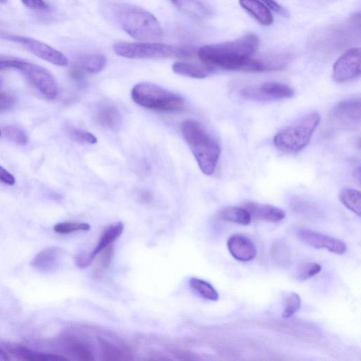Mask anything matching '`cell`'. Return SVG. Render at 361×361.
Returning <instances> with one entry per match:
<instances>
[{"label": "cell", "mask_w": 361, "mask_h": 361, "mask_svg": "<svg viewBox=\"0 0 361 361\" xmlns=\"http://www.w3.org/2000/svg\"><path fill=\"white\" fill-rule=\"evenodd\" d=\"M291 209L299 213L307 214L312 212V207L310 203L300 197H293L290 201Z\"/></svg>", "instance_id": "d6a6232c"}, {"label": "cell", "mask_w": 361, "mask_h": 361, "mask_svg": "<svg viewBox=\"0 0 361 361\" xmlns=\"http://www.w3.org/2000/svg\"><path fill=\"white\" fill-rule=\"evenodd\" d=\"M0 37L20 44L37 57L52 64L59 66H66L68 64V60L63 53L37 39L1 32Z\"/></svg>", "instance_id": "9c48e42d"}, {"label": "cell", "mask_w": 361, "mask_h": 361, "mask_svg": "<svg viewBox=\"0 0 361 361\" xmlns=\"http://www.w3.org/2000/svg\"><path fill=\"white\" fill-rule=\"evenodd\" d=\"M182 134L200 170L207 176L216 168L220 147L216 141L195 120H185L180 126Z\"/></svg>", "instance_id": "7a4b0ae2"}, {"label": "cell", "mask_w": 361, "mask_h": 361, "mask_svg": "<svg viewBox=\"0 0 361 361\" xmlns=\"http://www.w3.org/2000/svg\"><path fill=\"white\" fill-rule=\"evenodd\" d=\"M16 59L13 56L0 55V70L12 68Z\"/></svg>", "instance_id": "ab89813d"}, {"label": "cell", "mask_w": 361, "mask_h": 361, "mask_svg": "<svg viewBox=\"0 0 361 361\" xmlns=\"http://www.w3.org/2000/svg\"><path fill=\"white\" fill-rule=\"evenodd\" d=\"M240 94L242 97L251 101L270 102L290 98L294 95V90L284 83L268 82L243 87Z\"/></svg>", "instance_id": "30bf717a"}, {"label": "cell", "mask_w": 361, "mask_h": 361, "mask_svg": "<svg viewBox=\"0 0 361 361\" xmlns=\"http://www.w3.org/2000/svg\"><path fill=\"white\" fill-rule=\"evenodd\" d=\"M219 217L226 221L241 224L248 225L251 221V216L244 207H228L222 209L219 214Z\"/></svg>", "instance_id": "603a6c76"}, {"label": "cell", "mask_w": 361, "mask_h": 361, "mask_svg": "<svg viewBox=\"0 0 361 361\" xmlns=\"http://www.w3.org/2000/svg\"><path fill=\"white\" fill-rule=\"evenodd\" d=\"M243 207L251 217L258 220L278 222L283 220L286 216V212L282 209L267 204L248 202L243 204Z\"/></svg>", "instance_id": "2e32d148"}, {"label": "cell", "mask_w": 361, "mask_h": 361, "mask_svg": "<svg viewBox=\"0 0 361 361\" xmlns=\"http://www.w3.org/2000/svg\"><path fill=\"white\" fill-rule=\"evenodd\" d=\"M124 225L118 221L107 227L101 235L97 245L90 252L91 257L94 259L103 250L112 245L123 233Z\"/></svg>", "instance_id": "ac0fdd59"}, {"label": "cell", "mask_w": 361, "mask_h": 361, "mask_svg": "<svg viewBox=\"0 0 361 361\" xmlns=\"http://www.w3.org/2000/svg\"><path fill=\"white\" fill-rule=\"evenodd\" d=\"M113 50L119 56L134 59L190 57L195 52L190 47L157 42H118L114 44Z\"/></svg>", "instance_id": "8992f818"}, {"label": "cell", "mask_w": 361, "mask_h": 361, "mask_svg": "<svg viewBox=\"0 0 361 361\" xmlns=\"http://www.w3.org/2000/svg\"><path fill=\"white\" fill-rule=\"evenodd\" d=\"M322 270V267L317 262L305 263L297 269L295 277L300 281H305L318 274Z\"/></svg>", "instance_id": "f1b7e54d"}, {"label": "cell", "mask_w": 361, "mask_h": 361, "mask_svg": "<svg viewBox=\"0 0 361 361\" xmlns=\"http://www.w3.org/2000/svg\"><path fill=\"white\" fill-rule=\"evenodd\" d=\"M106 63V57L101 54H90L82 56L76 64L85 74L97 73L102 71Z\"/></svg>", "instance_id": "44dd1931"}, {"label": "cell", "mask_w": 361, "mask_h": 361, "mask_svg": "<svg viewBox=\"0 0 361 361\" xmlns=\"http://www.w3.org/2000/svg\"><path fill=\"white\" fill-rule=\"evenodd\" d=\"M66 350L68 355L80 360H91L93 359L90 350L80 343H72L69 344Z\"/></svg>", "instance_id": "f546056e"}, {"label": "cell", "mask_w": 361, "mask_h": 361, "mask_svg": "<svg viewBox=\"0 0 361 361\" xmlns=\"http://www.w3.org/2000/svg\"><path fill=\"white\" fill-rule=\"evenodd\" d=\"M21 1L27 8L33 11H45L49 8L44 0H21Z\"/></svg>", "instance_id": "8d00e7d4"}, {"label": "cell", "mask_w": 361, "mask_h": 361, "mask_svg": "<svg viewBox=\"0 0 361 361\" xmlns=\"http://www.w3.org/2000/svg\"><path fill=\"white\" fill-rule=\"evenodd\" d=\"M297 236L310 246L317 249H326L337 255H343L347 250V245L343 241L310 229L299 230Z\"/></svg>", "instance_id": "7c38bea8"}, {"label": "cell", "mask_w": 361, "mask_h": 361, "mask_svg": "<svg viewBox=\"0 0 361 361\" xmlns=\"http://www.w3.org/2000/svg\"><path fill=\"white\" fill-rule=\"evenodd\" d=\"M339 200L349 210L360 216L361 195L360 191L353 188H344L339 193Z\"/></svg>", "instance_id": "cb8c5ba5"}, {"label": "cell", "mask_w": 361, "mask_h": 361, "mask_svg": "<svg viewBox=\"0 0 361 361\" xmlns=\"http://www.w3.org/2000/svg\"><path fill=\"white\" fill-rule=\"evenodd\" d=\"M91 226L85 222L66 221L60 222L54 225V231L61 235H67L77 231H87Z\"/></svg>", "instance_id": "4316f807"}, {"label": "cell", "mask_w": 361, "mask_h": 361, "mask_svg": "<svg viewBox=\"0 0 361 361\" xmlns=\"http://www.w3.org/2000/svg\"><path fill=\"white\" fill-rule=\"evenodd\" d=\"M301 298L296 293H290L286 299L282 317L285 319L293 316L300 307Z\"/></svg>", "instance_id": "4dcf8cb0"}, {"label": "cell", "mask_w": 361, "mask_h": 361, "mask_svg": "<svg viewBox=\"0 0 361 361\" xmlns=\"http://www.w3.org/2000/svg\"><path fill=\"white\" fill-rule=\"evenodd\" d=\"M259 44L257 35L247 34L232 41L204 45L197 54L200 61L212 70L247 72L250 59Z\"/></svg>", "instance_id": "6da1fadb"}, {"label": "cell", "mask_w": 361, "mask_h": 361, "mask_svg": "<svg viewBox=\"0 0 361 361\" xmlns=\"http://www.w3.org/2000/svg\"><path fill=\"white\" fill-rule=\"evenodd\" d=\"M180 11L195 19H201L209 14L207 8L198 0H171Z\"/></svg>", "instance_id": "7402d4cb"}, {"label": "cell", "mask_w": 361, "mask_h": 361, "mask_svg": "<svg viewBox=\"0 0 361 361\" xmlns=\"http://www.w3.org/2000/svg\"><path fill=\"white\" fill-rule=\"evenodd\" d=\"M240 6L252 16L259 23L269 26L274 21L269 8L259 0H239Z\"/></svg>", "instance_id": "e0dca14e"}, {"label": "cell", "mask_w": 361, "mask_h": 361, "mask_svg": "<svg viewBox=\"0 0 361 361\" xmlns=\"http://www.w3.org/2000/svg\"><path fill=\"white\" fill-rule=\"evenodd\" d=\"M262 1L264 4L267 5V8L271 9L274 12H277L282 15H286V11L275 0H262Z\"/></svg>", "instance_id": "60d3db41"}, {"label": "cell", "mask_w": 361, "mask_h": 361, "mask_svg": "<svg viewBox=\"0 0 361 361\" xmlns=\"http://www.w3.org/2000/svg\"><path fill=\"white\" fill-rule=\"evenodd\" d=\"M1 131H0V136H1Z\"/></svg>", "instance_id": "ee69618b"}, {"label": "cell", "mask_w": 361, "mask_h": 361, "mask_svg": "<svg viewBox=\"0 0 361 361\" xmlns=\"http://www.w3.org/2000/svg\"><path fill=\"white\" fill-rule=\"evenodd\" d=\"M114 16L121 28L138 40H155L162 37L164 31L157 18L136 6L119 4L114 7Z\"/></svg>", "instance_id": "3957f363"}, {"label": "cell", "mask_w": 361, "mask_h": 361, "mask_svg": "<svg viewBox=\"0 0 361 361\" xmlns=\"http://www.w3.org/2000/svg\"><path fill=\"white\" fill-rule=\"evenodd\" d=\"M65 250L57 246H51L39 252L32 259L31 266L43 273L55 271L60 265Z\"/></svg>", "instance_id": "5bb4252c"}, {"label": "cell", "mask_w": 361, "mask_h": 361, "mask_svg": "<svg viewBox=\"0 0 361 361\" xmlns=\"http://www.w3.org/2000/svg\"><path fill=\"white\" fill-rule=\"evenodd\" d=\"M0 182L8 185H13L16 183L13 175L1 166H0Z\"/></svg>", "instance_id": "74e56055"}, {"label": "cell", "mask_w": 361, "mask_h": 361, "mask_svg": "<svg viewBox=\"0 0 361 361\" xmlns=\"http://www.w3.org/2000/svg\"><path fill=\"white\" fill-rule=\"evenodd\" d=\"M361 103L359 97L341 101L330 111L329 121L331 126L343 131H356L360 127Z\"/></svg>", "instance_id": "ba28073f"}, {"label": "cell", "mask_w": 361, "mask_h": 361, "mask_svg": "<svg viewBox=\"0 0 361 361\" xmlns=\"http://www.w3.org/2000/svg\"><path fill=\"white\" fill-rule=\"evenodd\" d=\"M227 247L231 255L235 259L241 262L250 261L255 257L257 254L254 243L241 234L231 235L228 239Z\"/></svg>", "instance_id": "9a60e30c"}, {"label": "cell", "mask_w": 361, "mask_h": 361, "mask_svg": "<svg viewBox=\"0 0 361 361\" xmlns=\"http://www.w3.org/2000/svg\"><path fill=\"white\" fill-rule=\"evenodd\" d=\"M15 104V97L6 92L0 91V114L11 110Z\"/></svg>", "instance_id": "e575fe53"}, {"label": "cell", "mask_w": 361, "mask_h": 361, "mask_svg": "<svg viewBox=\"0 0 361 361\" xmlns=\"http://www.w3.org/2000/svg\"><path fill=\"white\" fill-rule=\"evenodd\" d=\"M320 115L310 112L281 129L274 137V146L281 152L295 154L304 149L319 125Z\"/></svg>", "instance_id": "277c9868"}, {"label": "cell", "mask_w": 361, "mask_h": 361, "mask_svg": "<svg viewBox=\"0 0 361 361\" xmlns=\"http://www.w3.org/2000/svg\"><path fill=\"white\" fill-rule=\"evenodd\" d=\"M172 69L174 73L183 76L202 79L207 77L212 69L201 63H190L178 61L176 62L172 66Z\"/></svg>", "instance_id": "d6986e66"}, {"label": "cell", "mask_w": 361, "mask_h": 361, "mask_svg": "<svg viewBox=\"0 0 361 361\" xmlns=\"http://www.w3.org/2000/svg\"><path fill=\"white\" fill-rule=\"evenodd\" d=\"M67 130L70 137L78 143L93 145L97 142V137L90 132L73 126H69Z\"/></svg>", "instance_id": "83f0119b"}, {"label": "cell", "mask_w": 361, "mask_h": 361, "mask_svg": "<svg viewBox=\"0 0 361 361\" xmlns=\"http://www.w3.org/2000/svg\"><path fill=\"white\" fill-rule=\"evenodd\" d=\"M114 247L112 246V245H109V247H107L106 248H105L104 250H103L99 255H100V258L99 259V267L97 268V270L95 271L96 273H99L100 271H102L101 270H104L105 269H106L110 262H111V260L114 256Z\"/></svg>", "instance_id": "836d02e7"}, {"label": "cell", "mask_w": 361, "mask_h": 361, "mask_svg": "<svg viewBox=\"0 0 361 361\" xmlns=\"http://www.w3.org/2000/svg\"><path fill=\"white\" fill-rule=\"evenodd\" d=\"M4 131L7 137L14 143L24 145L27 142V136L20 128L15 126H6Z\"/></svg>", "instance_id": "1f68e13d"}, {"label": "cell", "mask_w": 361, "mask_h": 361, "mask_svg": "<svg viewBox=\"0 0 361 361\" xmlns=\"http://www.w3.org/2000/svg\"><path fill=\"white\" fill-rule=\"evenodd\" d=\"M102 345V351L104 355L107 357L108 360H117L121 355V352L116 349L114 345L103 341L101 343Z\"/></svg>", "instance_id": "d590c367"}, {"label": "cell", "mask_w": 361, "mask_h": 361, "mask_svg": "<svg viewBox=\"0 0 361 361\" xmlns=\"http://www.w3.org/2000/svg\"><path fill=\"white\" fill-rule=\"evenodd\" d=\"M96 121L100 126L116 131L121 127V116L115 106H106L97 112Z\"/></svg>", "instance_id": "ffe728a7"}, {"label": "cell", "mask_w": 361, "mask_h": 361, "mask_svg": "<svg viewBox=\"0 0 361 361\" xmlns=\"http://www.w3.org/2000/svg\"><path fill=\"white\" fill-rule=\"evenodd\" d=\"M290 250L286 242L277 240L271 245L270 255L275 264L281 267L288 266L290 261Z\"/></svg>", "instance_id": "d4e9b609"}, {"label": "cell", "mask_w": 361, "mask_h": 361, "mask_svg": "<svg viewBox=\"0 0 361 361\" xmlns=\"http://www.w3.org/2000/svg\"><path fill=\"white\" fill-rule=\"evenodd\" d=\"M140 197L144 202H149L152 199V195L146 190H143L140 193Z\"/></svg>", "instance_id": "b9f144b4"}, {"label": "cell", "mask_w": 361, "mask_h": 361, "mask_svg": "<svg viewBox=\"0 0 361 361\" xmlns=\"http://www.w3.org/2000/svg\"><path fill=\"white\" fill-rule=\"evenodd\" d=\"M10 358L8 354L5 352L4 348L0 345V361H8Z\"/></svg>", "instance_id": "7bdbcfd3"}, {"label": "cell", "mask_w": 361, "mask_h": 361, "mask_svg": "<svg viewBox=\"0 0 361 361\" xmlns=\"http://www.w3.org/2000/svg\"><path fill=\"white\" fill-rule=\"evenodd\" d=\"M93 261L90 253L82 252L75 258V264L80 268L87 267Z\"/></svg>", "instance_id": "f35d334b"}, {"label": "cell", "mask_w": 361, "mask_h": 361, "mask_svg": "<svg viewBox=\"0 0 361 361\" xmlns=\"http://www.w3.org/2000/svg\"><path fill=\"white\" fill-rule=\"evenodd\" d=\"M189 284L203 298L211 301H216L219 299L218 292L207 281L192 277L189 280Z\"/></svg>", "instance_id": "484cf974"}, {"label": "cell", "mask_w": 361, "mask_h": 361, "mask_svg": "<svg viewBox=\"0 0 361 361\" xmlns=\"http://www.w3.org/2000/svg\"><path fill=\"white\" fill-rule=\"evenodd\" d=\"M360 49L353 47L346 50L333 66L332 78L338 83H345L360 75Z\"/></svg>", "instance_id": "8fae6325"}, {"label": "cell", "mask_w": 361, "mask_h": 361, "mask_svg": "<svg viewBox=\"0 0 361 361\" xmlns=\"http://www.w3.org/2000/svg\"><path fill=\"white\" fill-rule=\"evenodd\" d=\"M130 94L136 104L156 111L177 112L185 107L181 96L151 82L136 84Z\"/></svg>", "instance_id": "5b68a950"}, {"label": "cell", "mask_w": 361, "mask_h": 361, "mask_svg": "<svg viewBox=\"0 0 361 361\" xmlns=\"http://www.w3.org/2000/svg\"><path fill=\"white\" fill-rule=\"evenodd\" d=\"M13 69L21 72L27 81L46 99L52 100L57 97L58 88L56 80L46 68L18 59Z\"/></svg>", "instance_id": "52a82bcc"}, {"label": "cell", "mask_w": 361, "mask_h": 361, "mask_svg": "<svg viewBox=\"0 0 361 361\" xmlns=\"http://www.w3.org/2000/svg\"><path fill=\"white\" fill-rule=\"evenodd\" d=\"M1 345L8 354L10 360L26 361H62L68 360V358L61 355L35 352L18 344L1 343Z\"/></svg>", "instance_id": "4fadbf2b"}]
</instances>
